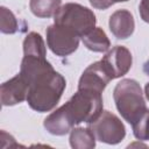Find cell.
Here are the masks:
<instances>
[{
    "label": "cell",
    "instance_id": "1",
    "mask_svg": "<svg viewBox=\"0 0 149 149\" xmlns=\"http://www.w3.org/2000/svg\"><path fill=\"white\" fill-rule=\"evenodd\" d=\"M101 112V93L91 90H78L65 105L56 109L44 120V127L54 135H64L74 125L93 122L99 118Z\"/></svg>",
    "mask_w": 149,
    "mask_h": 149
},
{
    "label": "cell",
    "instance_id": "2",
    "mask_svg": "<svg viewBox=\"0 0 149 149\" xmlns=\"http://www.w3.org/2000/svg\"><path fill=\"white\" fill-rule=\"evenodd\" d=\"M65 79L52 68L37 74L28 84L27 101L37 112H48L58 102L65 88Z\"/></svg>",
    "mask_w": 149,
    "mask_h": 149
},
{
    "label": "cell",
    "instance_id": "3",
    "mask_svg": "<svg viewBox=\"0 0 149 149\" xmlns=\"http://www.w3.org/2000/svg\"><path fill=\"white\" fill-rule=\"evenodd\" d=\"M113 98L118 111L130 125H134L148 111L141 87L133 79H123L118 83L113 92Z\"/></svg>",
    "mask_w": 149,
    "mask_h": 149
},
{
    "label": "cell",
    "instance_id": "4",
    "mask_svg": "<svg viewBox=\"0 0 149 149\" xmlns=\"http://www.w3.org/2000/svg\"><path fill=\"white\" fill-rule=\"evenodd\" d=\"M54 16L56 24L71 30L79 37L90 33L95 24V15L91 9L72 2L59 7Z\"/></svg>",
    "mask_w": 149,
    "mask_h": 149
},
{
    "label": "cell",
    "instance_id": "5",
    "mask_svg": "<svg viewBox=\"0 0 149 149\" xmlns=\"http://www.w3.org/2000/svg\"><path fill=\"white\" fill-rule=\"evenodd\" d=\"M88 128L97 140L108 144L119 143L126 135L122 122L108 111L102 112L97 120L90 123Z\"/></svg>",
    "mask_w": 149,
    "mask_h": 149
},
{
    "label": "cell",
    "instance_id": "6",
    "mask_svg": "<svg viewBox=\"0 0 149 149\" xmlns=\"http://www.w3.org/2000/svg\"><path fill=\"white\" fill-rule=\"evenodd\" d=\"M47 42L50 50L58 56H68L77 50L79 36L56 23L47 29Z\"/></svg>",
    "mask_w": 149,
    "mask_h": 149
},
{
    "label": "cell",
    "instance_id": "7",
    "mask_svg": "<svg viewBox=\"0 0 149 149\" xmlns=\"http://www.w3.org/2000/svg\"><path fill=\"white\" fill-rule=\"evenodd\" d=\"M111 79L119 78L128 72L132 66V54L125 47L116 45L100 61Z\"/></svg>",
    "mask_w": 149,
    "mask_h": 149
},
{
    "label": "cell",
    "instance_id": "8",
    "mask_svg": "<svg viewBox=\"0 0 149 149\" xmlns=\"http://www.w3.org/2000/svg\"><path fill=\"white\" fill-rule=\"evenodd\" d=\"M109 80H111V77L108 76L101 62L99 61L91 64L83 72L79 79L78 90H91V91L101 93Z\"/></svg>",
    "mask_w": 149,
    "mask_h": 149
},
{
    "label": "cell",
    "instance_id": "9",
    "mask_svg": "<svg viewBox=\"0 0 149 149\" xmlns=\"http://www.w3.org/2000/svg\"><path fill=\"white\" fill-rule=\"evenodd\" d=\"M28 84L21 74L1 85V102L3 106H12L22 102L28 95Z\"/></svg>",
    "mask_w": 149,
    "mask_h": 149
},
{
    "label": "cell",
    "instance_id": "10",
    "mask_svg": "<svg viewBox=\"0 0 149 149\" xmlns=\"http://www.w3.org/2000/svg\"><path fill=\"white\" fill-rule=\"evenodd\" d=\"M134 17L127 9H119L109 17V29L116 38H127L134 31Z\"/></svg>",
    "mask_w": 149,
    "mask_h": 149
},
{
    "label": "cell",
    "instance_id": "11",
    "mask_svg": "<svg viewBox=\"0 0 149 149\" xmlns=\"http://www.w3.org/2000/svg\"><path fill=\"white\" fill-rule=\"evenodd\" d=\"M81 38H83V43L85 44V47L95 52H105L111 47L109 40L107 38L105 31L98 27L93 28L90 33L84 35Z\"/></svg>",
    "mask_w": 149,
    "mask_h": 149
},
{
    "label": "cell",
    "instance_id": "12",
    "mask_svg": "<svg viewBox=\"0 0 149 149\" xmlns=\"http://www.w3.org/2000/svg\"><path fill=\"white\" fill-rule=\"evenodd\" d=\"M62 0H30V10L37 17H50L56 14Z\"/></svg>",
    "mask_w": 149,
    "mask_h": 149
},
{
    "label": "cell",
    "instance_id": "13",
    "mask_svg": "<svg viewBox=\"0 0 149 149\" xmlns=\"http://www.w3.org/2000/svg\"><path fill=\"white\" fill-rule=\"evenodd\" d=\"M95 136L90 128H74L71 132L70 143L72 148H93Z\"/></svg>",
    "mask_w": 149,
    "mask_h": 149
},
{
    "label": "cell",
    "instance_id": "14",
    "mask_svg": "<svg viewBox=\"0 0 149 149\" xmlns=\"http://www.w3.org/2000/svg\"><path fill=\"white\" fill-rule=\"evenodd\" d=\"M23 51L24 55L45 57V47L41 35L37 33L28 34L23 41Z\"/></svg>",
    "mask_w": 149,
    "mask_h": 149
},
{
    "label": "cell",
    "instance_id": "15",
    "mask_svg": "<svg viewBox=\"0 0 149 149\" xmlns=\"http://www.w3.org/2000/svg\"><path fill=\"white\" fill-rule=\"evenodd\" d=\"M132 126L136 139L143 141L149 140V109Z\"/></svg>",
    "mask_w": 149,
    "mask_h": 149
},
{
    "label": "cell",
    "instance_id": "16",
    "mask_svg": "<svg viewBox=\"0 0 149 149\" xmlns=\"http://www.w3.org/2000/svg\"><path fill=\"white\" fill-rule=\"evenodd\" d=\"M0 24H1V31L5 34H13L17 29V22L15 16L6 7H1Z\"/></svg>",
    "mask_w": 149,
    "mask_h": 149
},
{
    "label": "cell",
    "instance_id": "17",
    "mask_svg": "<svg viewBox=\"0 0 149 149\" xmlns=\"http://www.w3.org/2000/svg\"><path fill=\"white\" fill-rule=\"evenodd\" d=\"M90 3L98 9H107L115 2H122V1H128V0H88Z\"/></svg>",
    "mask_w": 149,
    "mask_h": 149
},
{
    "label": "cell",
    "instance_id": "18",
    "mask_svg": "<svg viewBox=\"0 0 149 149\" xmlns=\"http://www.w3.org/2000/svg\"><path fill=\"white\" fill-rule=\"evenodd\" d=\"M139 12L141 19L149 23V0H141L140 6H139Z\"/></svg>",
    "mask_w": 149,
    "mask_h": 149
},
{
    "label": "cell",
    "instance_id": "19",
    "mask_svg": "<svg viewBox=\"0 0 149 149\" xmlns=\"http://www.w3.org/2000/svg\"><path fill=\"white\" fill-rule=\"evenodd\" d=\"M143 72L149 77V59L143 64Z\"/></svg>",
    "mask_w": 149,
    "mask_h": 149
},
{
    "label": "cell",
    "instance_id": "20",
    "mask_svg": "<svg viewBox=\"0 0 149 149\" xmlns=\"http://www.w3.org/2000/svg\"><path fill=\"white\" fill-rule=\"evenodd\" d=\"M144 93H146L147 99L149 100V83H147V84H146V87H144Z\"/></svg>",
    "mask_w": 149,
    "mask_h": 149
}]
</instances>
